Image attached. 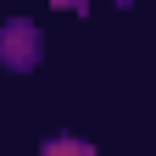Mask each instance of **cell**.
Returning <instances> with one entry per match:
<instances>
[{"label": "cell", "mask_w": 156, "mask_h": 156, "mask_svg": "<svg viewBox=\"0 0 156 156\" xmlns=\"http://www.w3.org/2000/svg\"><path fill=\"white\" fill-rule=\"evenodd\" d=\"M50 6H84V0H50Z\"/></svg>", "instance_id": "6da1fadb"}]
</instances>
